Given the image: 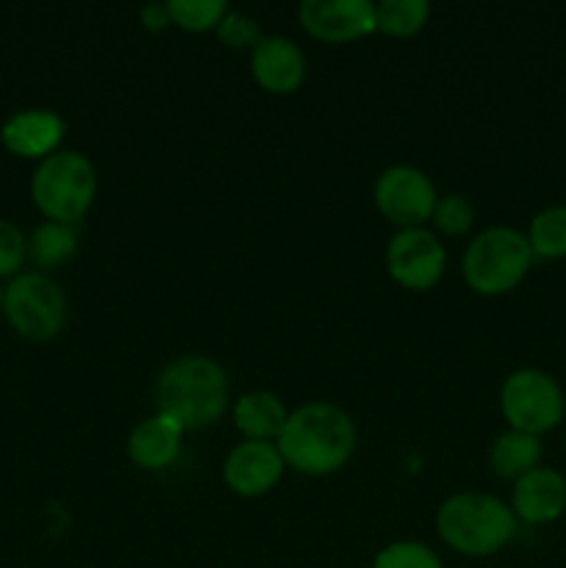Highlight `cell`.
<instances>
[{"mask_svg": "<svg viewBox=\"0 0 566 568\" xmlns=\"http://www.w3.org/2000/svg\"><path fill=\"white\" fill-rule=\"evenodd\" d=\"M275 444L286 469L305 477H327L350 464L358 447V430L342 405L314 399L289 410Z\"/></svg>", "mask_w": 566, "mask_h": 568, "instance_id": "1", "label": "cell"}, {"mask_svg": "<svg viewBox=\"0 0 566 568\" xmlns=\"http://www.w3.org/2000/svg\"><path fill=\"white\" fill-rule=\"evenodd\" d=\"M155 414L175 422L183 433L205 430L231 405V381L222 364L200 353L172 358L153 386Z\"/></svg>", "mask_w": 566, "mask_h": 568, "instance_id": "2", "label": "cell"}, {"mask_svg": "<svg viewBox=\"0 0 566 568\" xmlns=\"http://www.w3.org/2000/svg\"><path fill=\"white\" fill-rule=\"evenodd\" d=\"M514 510L494 494L461 491L436 510V532L444 547L464 558H492L516 536Z\"/></svg>", "mask_w": 566, "mask_h": 568, "instance_id": "3", "label": "cell"}, {"mask_svg": "<svg viewBox=\"0 0 566 568\" xmlns=\"http://www.w3.org/2000/svg\"><path fill=\"white\" fill-rule=\"evenodd\" d=\"M530 242L522 231L508 225H492L477 233L464 250L461 272L466 286L481 297H503L522 286L533 270Z\"/></svg>", "mask_w": 566, "mask_h": 568, "instance_id": "4", "label": "cell"}, {"mask_svg": "<svg viewBox=\"0 0 566 568\" xmlns=\"http://www.w3.org/2000/svg\"><path fill=\"white\" fill-rule=\"evenodd\" d=\"M98 194V172L81 150H55L42 159L31 175L33 205L48 222L75 225L92 209Z\"/></svg>", "mask_w": 566, "mask_h": 568, "instance_id": "5", "label": "cell"}, {"mask_svg": "<svg viewBox=\"0 0 566 568\" xmlns=\"http://www.w3.org/2000/svg\"><path fill=\"white\" fill-rule=\"evenodd\" d=\"M499 410L511 430L544 436L564 422V388L549 372L522 366L511 372L499 386Z\"/></svg>", "mask_w": 566, "mask_h": 568, "instance_id": "6", "label": "cell"}, {"mask_svg": "<svg viewBox=\"0 0 566 568\" xmlns=\"http://www.w3.org/2000/svg\"><path fill=\"white\" fill-rule=\"evenodd\" d=\"M3 314L28 342H50L67 327V297L44 272H20L3 288Z\"/></svg>", "mask_w": 566, "mask_h": 568, "instance_id": "7", "label": "cell"}, {"mask_svg": "<svg viewBox=\"0 0 566 568\" xmlns=\"http://www.w3.org/2000/svg\"><path fill=\"white\" fill-rule=\"evenodd\" d=\"M372 200L388 225L405 231V227H425V222H431L438 194L420 166L392 164L375 178Z\"/></svg>", "mask_w": 566, "mask_h": 568, "instance_id": "8", "label": "cell"}, {"mask_svg": "<svg viewBox=\"0 0 566 568\" xmlns=\"http://www.w3.org/2000/svg\"><path fill=\"white\" fill-rule=\"evenodd\" d=\"M386 272L397 286L408 292H427L447 272V250L431 227L394 231L386 242Z\"/></svg>", "mask_w": 566, "mask_h": 568, "instance_id": "9", "label": "cell"}, {"mask_svg": "<svg viewBox=\"0 0 566 568\" xmlns=\"http://www.w3.org/2000/svg\"><path fill=\"white\" fill-rule=\"evenodd\" d=\"M297 20L311 39L325 44H350L377 33L375 3L370 0H303Z\"/></svg>", "mask_w": 566, "mask_h": 568, "instance_id": "10", "label": "cell"}, {"mask_svg": "<svg viewBox=\"0 0 566 568\" xmlns=\"http://www.w3.org/2000/svg\"><path fill=\"white\" fill-rule=\"evenodd\" d=\"M283 469L275 442H239L222 460V480L236 497L259 499L281 483Z\"/></svg>", "mask_w": 566, "mask_h": 568, "instance_id": "11", "label": "cell"}, {"mask_svg": "<svg viewBox=\"0 0 566 568\" xmlns=\"http://www.w3.org/2000/svg\"><path fill=\"white\" fill-rule=\"evenodd\" d=\"M250 75L264 92L294 94L309 75V59L294 39L264 33V39L250 50Z\"/></svg>", "mask_w": 566, "mask_h": 568, "instance_id": "12", "label": "cell"}, {"mask_svg": "<svg viewBox=\"0 0 566 568\" xmlns=\"http://www.w3.org/2000/svg\"><path fill=\"white\" fill-rule=\"evenodd\" d=\"M508 505L516 521L530 527L553 525L566 514V477L553 466H538L514 483Z\"/></svg>", "mask_w": 566, "mask_h": 568, "instance_id": "13", "label": "cell"}, {"mask_svg": "<svg viewBox=\"0 0 566 568\" xmlns=\"http://www.w3.org/2000/svg\"><path fill=\"white\" fill-rule=\"evenodd\" d=\"M67 122L50 109H22L11 114L0 128L6 150L20 159H48L61 150Z\"/></svg>", "mask_w": 566, "mask_h": 568, "instance_id": "14", "label": "cell"}, {"mask_svg": "<svg viewBox=\"0 0 566 568\" xmlns=\"http://www.w3.org/2000/svg\"><path fill=\"white\" fill-rule=\"evenodd\" d=\"M183 436H186V433H183L175 422L166 419V416H144V419L137 422L133 430L128 433L125 453L137 469L164 471L181 458Z\"/></svg>", "mask_w": 566, "mask_h": 568, "instance_id": "15", "label": "cell"}, {"mask_svg": "<svg viewBox=\"0 0 566 568\" xmlns=\"http://www.w3.org/2000/svg\"><path fill=\"white\" fill-rule=\"evenodd\" d=\"M286 419L289 408L270 388L244 392L233 403V427L242 433V442H277Z\"/></svg>", "mask_w": 566, "mask_h": 568, "instance_id": "16", "label": "cell"}, {"mask_svg": "<svg viewBox=\"0 0 566 568\" xmlns=\"http://www.w3.org/2000/svg\"><path fill=\"white\" fill-rule=\"evenodd\" d=\"M544 458V444L542 436H533V433L522 430H505L488 447V466H492L494 477L503 483L514 486L519 477H525L527 471L538 469Z\"/></svg>", "mask_w": 566, "mask_h": 568, "instance_id": "17", "label": "cell"}, {"mask_svg": "<svg viewBox=\"0 0 566 568\" xmlns=\"http://www.w3.org/2000/svg\"><path fill=\"white\" fill-rule=\"evenodd\" d=\"M78 253V231L75 225L64 222H42L28 239V258L39 270H59Z\"/></svg>", "mask_w": 566, "mask_h": 568, "instance_id": "18", "label": "cell"}, {"mask_svg": "<svg viewBox=\"0 0 566 568\" xmlns=\"http://www.w3.org/2000/svg\"><path fill=\"white\" fill-rule=\"evenodd\" d=\"M431 20L427 0H381L375 3L377 33L394 39L416 37Z\"/></svg>", "mask_w": 566, "mask_h": 568, "instance_id": "19", "label": "cell"}, {"mask_svg": "<svg viewBox=\"0 0 566 568\" xmlns=\"http://www.w3.org/2000/svg\"><path fill=\"white\" fill-rule=\"evenodd\" d=\"M525 236L536 258H566V205H549V209L538 211L527 225Z\"/></svg>", "mask_w": 566, "mask_h": 568, "instance_id": "20", "label": "cell"}, {"mask_svg": "<svg viewBox=\"0 0 566 568\" xmlns=\"http://www.w3.org/2000/svg\"><path fill=\"white\" fill-rule=\"evenodd\" d=\"M172 26L186 33H205L214 31L220 20L225 17V0H166Z\"/></svg>", "mask_w": 566, "mask_h": 568, "instance_id": "21", "label": "cell"}, {"mask_svg": "<svg viewBox=\"0 0 566 568\" xmlns=\"http://www.w3.org/2000/svg\"><path fill=\"white\" fill-rule=\"evenodd\" d=\"M372 568H444L433 547L422 541H392L375 555Z\"/></svg>", "mask_w": 566, "mask_h": 568, "instance_id": "22", "label": "cell"}, {"mask_svg": "<svg viewBox=\"0 0 566 568\" xmlns=\"http://www.w3.org/2000/svg\"><path fill=\"white\" fill-rule=\"evenodd\" d=\"M433 233L442 236H464L475 225V209L464 194H444L436 200V209L431 216Z\"/></svg>", "mask_w": 566, "mask_h": 568, "instance_id": "23", "label": "cell"}, {"mask_svg": "<svg viewBox=\"0 0 566 568\" xmlns=\"http://www.w3.org/2000/svg\"><path fill=\"white\" fill-rule=\"evenodd\" d=\"M214 33L228 50H253L264 39L259 20L253 14H247V11L236 9L225 11V17L214 28Z\"/></svg>", "mask_w": 566, "mask_h": 568, "instance_id": "24", "label": "cell"}, {"mask_svg": "<svg viewBox=\"0 0 566 568\" xmlns=\"http://www.w3.org/2000/svg\"><path fill=\"white\" fill-rule=\"evenodd\" d=\"M28 258V239L14 222L0 220V277H17Z\"/></svg>", "mask_w": 566, "mask_h": 568, "instance_id": "25", "label": "cell"}, {"mask_svg": "<svg viewBox=\"0 0 566 568\" xmlns=\"http://www.w3.org/2000/svg\"><path fill=\"white\" fill-rule=\"evenodd\" d=\"M139 20H142V28L150 33H161L172 26V17L166 3H148L139 11Z\"/></svg>", "mask_w": 566, "mask_h": 568, "instance_id": "26", "label": "cell"}, {"mask_svg": "<svg viewBox=\"0 0 566 568\" xmlns=\"http://www.w3.org/2000/svg\"><path fill=\"white\" fill-rule=\"evenodd\" d=\"M0 311H3V286H0Z\"/></svg>", "mask_w": 566, "mask_h": 568, "instance_id": "27", "label": "cell"}]
</instances>
